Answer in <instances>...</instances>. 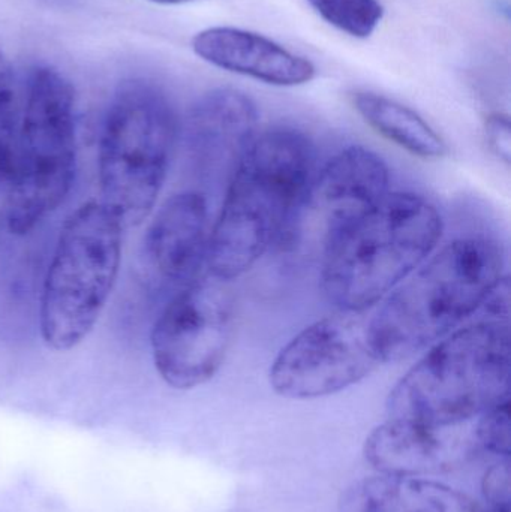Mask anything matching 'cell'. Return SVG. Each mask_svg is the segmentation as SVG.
<instances>
[{"instance_id": "1", "label": "cell", "mask_w": 511, "mask_h": 512, "mask_svg": "<svg viewBox=\"0 0 511 512\" xmlns=\"http://www.w3.org/2000/svg\"><path fill=\"white\" fill-rule=\"evenodd\" d=\"M317 168L305 132L290 126L260 132L227 182L206 270L230 282L278 248Z\"/></svg>"}, {"instance_id": "15", "label": "cell", "mask_w": 511, "mask_h": 512, "mask_svg": "<svg viewBox=\"0 0 511 512\" xmlns=\"http://www.w3.org/2000/svg\"><path fill=\"white\" fill-rule=\"evenodd\" d=\"M339 512H489L471 496L422 477L378 474L342 492Z\"/></svg>"}, {"instance_id": "6", "label": "cell", "mask_w": 511, "mask_h": 512, "mask_svg": "<svg viewBox=\"0 0 511 512\" xmlns=\"http://www.w3.org/2000/svg\"><path fill=\"white\" fill-rule=\"evenodd\" d=\"M123 230L102 201L78 207L60 228L39 300L48 348L71 351L98 324L119 276Z\"/></svg>"}, {"instance_id": "21", "label": "cell", "mask_w": 511, "mask_h": 512, "mask_svg": "<svg viewBox=\"0 0 511 512\" xmlns=\"http://www.w3.org/2000/svg\"><path fill=\"white\" fill-rule=\"evenodd\" d=\"M486 141L489 149L504 164L511 162V128L509 117L492 114L485 123Z\"/></svg>"}, {"instance_id": "22", "label": "cell", "mask_w": 511, "mask_h": 512, "mask_svg": "<svg viewBox=\"0 0 511 512\" xmlns=\"http://www.w3.org/2000/svg\"><path fill=\"white\" fill-rule=\"evenodd\" d=\"M152 2L165 3V5H179V3L192 2V0H152Z\"/></svg>"}, {"instance_id": "4", "label": "cell", "mask_w": 511, "mask_h": 512, "mask_svg": "<svg viewBox=\"0 0 511 512\" xmlns=\"http://www.w3.org/2000/svg\"><path fill=\"white\" fill-rule=\"evenodd\" d=\"M509 399V321L485 318L429 346L392 388L386 408L392 420L446 429Z\"/></svg>"}, {"instance_id": "12", "label": "cell", "mask_w": 511, "mask_h": 512, "mask_svg": "<svg viewBox=\"0 0 511 512\" xmlns=\"http://www.w3.org/2000/svg\"><path fill=\"white\" fill-rule=\"evenodd\" d=\"M209 206L197 191L171 195L147 228L146 265L168 285H188L206 268L210 239Z\"/></svg>"}, {"instance_id": "13", "label": "cell", "mask_w": 511, "mask_h": 512, "mask_svg": "<svg viewBox=\"0 0 511 512\" xmlns=\"http://www.w3.org/2000/svg\"><path fill=\"white\" fill-rule=\"evenodd\" d=\"M450 429L389 418L369 433L363 453L378 474L404 477L440 474L465 462L474 448H479L474 435L459 438Z\"/></svg>"}, {"instance_id": "19", "label": "cell", "mask_w": 511, "mask_h": 512, "mask_svg": "<svg viewBox=\"0 0 511 512\" xmlns=\"http://www.w3.org/2000/svg\"><path fill=\"white\" fill-rule=\"evenodd\" d=\"M479 417L474 429L479 448L510 459V399L492 406Z\"/></svg>"}, {"instance_id": "18", "label": "cell", "mask_w": 511, "mask_h": 512, "mask_svg": "<svg viewBox=\"0 0 511 512\" xmlns=\"http://www.w3.org/2000/svg\"><path fill=\"white\" fill-rule=\"evenodd\" d=\"M330 26L353 38L366 39L380 26L384 6L380 0H308Z\"/></svg>"}, {"instance_id": "20", "label": "cell", "mask_w": 511, "mask_h": 512, "mask_svg": "<svg viewBox=\"0 0 511 512\" xmlns=\"http://www.w3.org/2000/svg\"><path fill=\"white\" fill-rule=\"evenodd\" d=\"M482 493L489 512H511L510 459H503L486 471Z\"/></svg>"}, {"instance_id": "10", "label": "cell", "mask_w": 511, "mask_h": 512, "mask_svg": "<svg viewBox=\"0 0 511 512\" xmlns=\"http://www.w3.org/2000/svg\"><path fill=\"white\" fill-rule=\"evenodd\" d=\"M389 186V167L381 156L366 147H345L315 171L279 251L321 259L336 234L390 192Z\"/></svg>"}, {"instance_id": "17", "label": "cell", "mask_w": 511, "mask_h": 512, "mask_svg": "<svg viewBox=\"0 0 511 512\" xmlns=\"http://www.w3.org/2000/svg\"><path fill=\"white\" fill-rule=\"evenodd\" d=\"M21 108L11 63L0 53V236L6 228L9 192L14 177Z\"/></svg>"}, {"instance_id": "7", "label": "cell", "mask_w": 511, "mask_h": 512, "mask_svg": "<svg viewBox=\"0 0 511 512\" xmlns=\"http://www.w3.org/2000/svg\"><path fill=\"white\" fill-rule=\"evenodd\" d=\"M75 171L74 90L56 69L39 66L30 74L21 108L6 210L9 233L26 236L56 212L71 192Z\"/></svg>"}, {"instance_id": "16", "label": "cell", "mask_w": 511, "mask_h": 512, "mask_svg": "<svg viewBox=\"0 0 511 512\" xmlns=\"http://www.w3.org/2000/svg\"><path fill=\"white\" fill-rule=\"evenodd\" d=\"M354 110L386 140L422 159H443L449 153L446 141L420 116L401 102L374 92H354Z\"/></svg>"}, {"instance_id": "3", "label": "cell", "mask_w": 511, "mask_h": 512, "mask_svg": "<svg viewBox=\"0 0 511 512\" xmlns=\"http://www.w3.org/2000/svg\"><path fill=\"white\" fill-rule=\"evenodd\" d=\"M443 230L431 201L387 192L339 231L321 256L327 298L339 310L372 309L432 255Z\"/></svg>"}, {"instance_id": "9", "label": "cell", "mask_w": 511, "mask_h": 512, "mask_svg": "<svg viewBox=\"0 0 511 512\" xmlns=\"http://www.w3.org/2000/svg\"><path fill=\"white\" fill-rule=\"evenodd\" d=\"M371 310H339L303 328L279 351L269 382L278 396L312 400L359 384L381 366Z\"/></svg>"}, {"instance_id": "11", "label": "cell", "mask_w": 511, "mask_h": 512, "mask_svg": "<svg viewBox=\"0 0 511 512\" xmlns=\"http://www.w3.org/2000/svg\"><path fill=\"white\" fill-rule=\"evenodd\" d=\"M260 125L257 104L246 93L219 87L204 93L189 111L183 140L198 173L230 180L254 143Z\"/></svg>"}, {"instance_id": "5", "label": "cell", "mask_w": 511, "mask_h": 512, "mask_svg": "<svg viewBox=\"0 0 511 512\" xmlns=\"http://www.w3.org/2000/svg\"><path fill=\"white\" fill-rule=\"evenodd\" d=\"M179 137L167 96L144 80L125 81L114 93L98 150L102 203L123 228L143 224L161 194Z\"/></svg>"}, {"instance_id": "2", "label": "cell", "mask_w": 511, "mask_h": 512, "mask_svg": "<svg viewBox=\"0 0 511 512\" xmlns=\"http://www.w3.org/2000/svg\"><path fill=\"white\" fill-rule=\"evenodd\" d=\"M503 249L488 237H467L426 259L381 304L371 333L383 363L425 351L479 312L506 277Z\"/></svg>"}, {"instance_id": "8", "label": "cell", "mask_w": 511, "mask_h": 512, "mask_svg": "<svg viewBox=\"0 0 511 512\" xmlns=\"http://www.w3.org/2000/svg\"><path fill=\"white\" fill-rule=\"evenodd\" d=\"M234 331V301L228 282L204 268L171 298L153 325L150 346L162 381L192 390L221 370Z\"/></svg>"}, {"instance_id": "14", "label": "cell", "mask_w": 511, "mask_h": 512, "mask_svg": "<svg viewBox=\"0 0 511 512\" xmlns=\"http://www.w3.org/2000/svg\"><path fill=\"white\" fill-rule=\"evenodd\" d=\"M192 48L210 65L272 86H302L317 74L314 63L306 57L266 36L237 27L201 30L192 39Z\"/></svg>"}]
</instances>
